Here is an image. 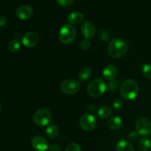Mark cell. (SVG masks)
Returning a JSON list of instances; mask_svg holds the SVG:
<instances>
[{"label": "cell", "instance_id": "6da1fadb", "mask_svg": "<svg viewBox=\"0 0 151 151\" xmlns=\"http://www.w3.org/2000/svg\"><path fill=\"white\" fill-rule=\"evenodd\" d=\"M128 51V44L121 38H114L111 40L108 46V53L114 58H119L126 54Z\"/></svg>", "mask_w": 151, "mask_h": 151}, {"label": "cell", "instance_id": "7a4b0ae2", "mask_svg": "<svg viewBox=\"0 0 151 151\" xmlns=\"http://www.w3.org/2000/svg\"><path fill=\"white\" fill-rule=\"evenodd\" d=\"M139 94V86L135 81L132 79L125 80L120 87L121 97L125 100H133Z\"/></svg>", "mask_w": 151, "mask_h": 151}, {"label": "cell", "instance_id": "3957f363", "mask_svg": "<svg viewBox=\"0 0 151 151\" xmlns=\"http://www.w3.org/2000/svg\"><path fill=\"white\" fill-rule=\"evenodd\" d=\"M87 93L88 95L94 98L100 97L107 90V85L103 80L96 78L92 80L87 86Z\"/></svg>", "mask_w": 151, "mask_h": 151}, {"label": "cell", "instance_id": "277c9868", "mask_svg": "<svg viewBox=\"0 0 151 151\" xmlns=\"http://www.w3.org/2000/svg\"><path fill=\"white\" fill-rule=\"evenodd\" d=\"M58 38L63 44H70L76 38V29L70 24H66L60 28Z\"/></svg>", "mask_w": 151, "mask_h": 151}, {"label": "cell", "instance_id": "5b68a950", "mask_svg": "<svg viewBox=\"0 0 151 151\" xmlns=\"http://www.w3.org/2000/svg\"><path fill=\"white\" fill-rule=\"evenodd\" d=\"M52 114L47 109H40L33 115V122L38 126H46L51 122Z\"/></svg>", "mask_w": 151, "mask_h": 151}, {"label": "cell", "instance_id": "8992f818", "mask_svg": "<svg viewBox=\"0 0 151 151\" xmlns=\"http://www.w3.org/2000/svg\"><path fill=\"white\" fill-rule=\"evenodd\" d=\"M81 88V83L76 79H67L60 83V91L66 94H75Z\"/></svg>", "mask_w": 151, "mask_h": 151}, {"label": "cell", "instance_id": "52a82bcc", "mask_svg": "<svg viewBox=\"0 0 151 151\" xmlns=\"http://www.w3.org/2000/svg\"><path fill=\"white\" fill-rule=\"evenodd\" d=\"M135 127L139 135L147 137L151 134V122L146 118H139L136 122Z\"/></svg>", "mask_w": 151, "mask_h": 151}, {"label": "cell", "instance_id": "ba28073f", "mask_svg": "<svg viewBox=\"0 0 151 151\" xmlns=\"http://www.w3.org/2000/svg\"><path fill=\"white\" fill-rule=\"evenodd\" d=\"M97 121L92 114H87L83 115L80 119V126L83 131H91L95 128Z\"/></svg>", "mask_w": 151, "mask_h": 151}, {"label": "cell", "instance_id": "9c48e42d", "mask_svg": "<svg viewBox=\"0 0 151 151\" xmlns=\"http://www.w3.org/2000/svg\"><path fill=\"white\" fill-rule=\"evenodd\" d=\"M39 36L35 32H27L22 38V44L27 48H33L38 44Z\"/></svg>", "mask_w": 151, "mask_h": 151}, {"label": "cell", "instance_id": "30bf717a", "mask_svg": "<svg viewBox=\"0 0 151 151\" xmlns=\"http://www.w3.org/2000/svg\"><path fill=\"white\" fill-rule=\"evenodd\" d=\"M32 148L35 151H46L49 149V145L45 138L41 136H35L31 142Z\"/></svg>", "mask_w": 151, "mask_h": 151}, {"label": "cell", "instance_id": "8fae6325", "mask_svg": "<svg viewBox=\"0 0 151 151\" xmlns=\"http://www.w3.org/2000/svg\"><path fill=\"white\" fill-rule=\"evenodd\" d=\"M33 13V9L31 6L28 4H24L17 8L16 11V15L18 19L20 20H27L32 16Z\"/></svg>", "mask_w": 151, "mask_h": 151}, {"label": "cell", "instance_id": "7c38bea8", "mask_svg": "<svg viewBox=\"0 0 151 151\" xmlns=\"http://www.w3.org/2000/svg\"><path fill=\"white\" fill-rule=\"evenodd\" d=\"M81 32L86 39H91L95 35L96 29L94 24L89 21L83 22L81 26Z\"/></svg>", "mask_w": 151, "mask_h": 151}, {"label": "cell", "instance_id": "4fadbf2b", "mask_svg": "<svg viewBox=\"0 0 151 151\" xmlns=\"http://www.w3.org/2000/svg\"><path fill=\"white\" fill-rule=\"evenodd\" d=\"M118 74V69L116 66L113 64H109L103 69V76L105 80L111 81L115 80Z\"/></svg>", "mask_w": 151, "mask_h": 151}, {"label": "cell", "instance_id": "5bb4252c", "mask_svg": "<svg viewBox=\"0 0 151 151\" xmlns=\"http://www.w3.org/2000/svg\"><path fill=\"white\" fill-rule=\"evenodd\" d=\"M83 19L84 16L81 12L75 11L68 16L67 22L70 24H79L83 21Z\"/></svg>", "mask_w": 151, "mask_h": 151}, {"label": "cell", "instance_id": "9a60e30c", "mask_svg": "<svg viewBox=\"0 0 151 151\" xmlns=\"http://www.w3.org/2000/svg\"><path fill=\"white\" fill-rule=\"evenodd\" d=\"M122 125V120L119 116H114L109 118L107 121V126L112 131L119 129Z\"/></svg>", "mask_w": 151, "mask_h": 151}, {"label": "cell", "instance_id": "2e32d148", "mask_svg": "<svg viewBox=\"0 0 151 151\" xmlns=\"http://www.w3.org/2000/svg\"><path fill=\"white\" fill-rule=\"evenodd\" d=\"M116 151H134V146L127 140H119L116 145Z\"/></svg>", "mask_w": 151, "mask_h": 151}, {"label": "cell", "instance_id": "e0dca14e", "mask_svg": "<svg viewBox=\"0 0 151 151\" xmlns=\"http://www.w3.org/2000/svg\"><path fill=\"white\" fill-rule=\"evenodd\" d=\"M45 132L49 138L55 139L59 135V128L55 125H50L47 126Z\"/></svg>", "mask_w": 151, "mask_h": 151}, {"label": "cell", "instance_id": "ac0fdd59", "mask_svg": "<svg viewBox=\"0 0 151 151\" xmlns=\"http://www.w3.org/2000/svg\"><path fill=\"white\" fill-rule=\"evenodd\" d=\"M91 69H90L88 66H84L82 69H81V70L79 71V73H78V78H79L81 81H85L86 80H88V78L91 77Z\"/></svg>", "mask_w": 151, "mask_h": 151}, {"label": "cell", "instance_id": "d6986e66", "mask_svg": "<svg viewBox=\"0 0 151 151\" xmlns=\"http://www.w3.org/2000/svg\"><path fill=\"white\" fill-rule=\"evenodd\" d=\"M111 109L109 106H102L100 108L98 111H97V116L101 119H106L109 118V116L111 115Z\"/></svg>", "mask_w": 151, "mask_h": 151}, {"label": "cell", "instance_id": "ffe728a7", "mask_svg": "<svg viewBox=\"0 0 151 151\" xmlns=\"http://www.w3.org/2000/svg\"><path fill=\"white\" fill-rule=\"evenodd\" d=\"M138 147L142 151L148 150L151 148V141L147 138H142L138 142Z\"/></svg>", "mask_w": 151, "mask_h": 151}, {"label": "cell", "instance_id": "44dd1931", "mask_svg": "<svg viewBox=\"0 0 151 151\" xmlns=\"http://www.w3.org/2000/svg\"><path fill=\"white\" fill-rule=\"evenodd\" d=\"M21 47V44L19 40L13 39L9 41L7 44V49L10 52H16L19 50Z\"/></svg>", "mask_w": 151, "mask_h": 151}, {"label": "cell", "instance_id": "7402d4cb", "mask_svg": "<svg viewBox=\"0 0 151 151\" xmlns=\"http://www.w3.org/2000/svg\"><path fill=\"white\" fill-rule=\"evenodd\" d=\"M119 80H114V81H110L107 86V90L110 93L116 92L117 88H119Z\"/></svg>", "mask_w": 151, "mask_h": 151}, {"label": "cell", "instance_id": "603a6c76", "mask_svg": "<svg viewBox=\"0 0 151 151\" xmlns=\"http://www.w3.org/2000/svg\"><path fill=\"white\" fill-rule=\"evenodd\" d=\"M98 37L100 40H102L103 41H106V42L110 41L111 39L110 32L106 29H100L98 31Z\"/></svg>", "mask_w": 151, "mask_h": 151}, {"label": "cell", "instance_id": "cb8c5ba5", "mask_svg": "<svg viewBox=\"0 0 151 151\" xmlns=\"http://www.w3.org/2000/svg\"><path fill=\"white\" fill-rule=\"evenodd\" d=\"M143 75L147 79H151V64L150 63H146L142 66V69Z\"/></svg>", "mask_w": 151, "mask_h": 151}, {"label": "cell", "instance_id": "d4e9b609", "mask_svg": "<svg viewBox=\"0 0 151 151\" xmlns=\"http://www.w3.org/2000/svg\"><path fill=\"white\" fill-rule=\"evenodd\" d=\"M75 0H56V2L59 6L63 7H67L73 4Z\"/></svg>", "mask_w": 151, "mask_h": 151}, {"label": "cell", "instance_id": "484cf974", "mask_svg": "<svg viewBox=\"0 0 151 151\" xmlns=\"http://www.w3.org/2000/svg\"><path fill=\"white\" fill-rule=\"evenodd\" d=\"M65 151H81V148L77 143H70L66 146Z\"/></svg>", "mask_w": 151, "mask_h": 151}, {"label": "cell", "instance_id": "4316f807", "mask_svg": "<svg viewBox=\"0 0 151 151\" xmlns=\"http://www.w3.org/2000/svg\"><path fill=\"white\" fill-rule=\"evenodd\" d=\"M123 106V103L120 98H116L114 101L113 102V108L116 111H119L122 109Z\"/></svg>", "mask_w": 151, "mask_h": 151}, {"label": "cell", "instance_id": "83f0119b", "mask_svg": "<svg viewBox=\"0 0 151 151\" xmlns=\"http://www.w3.org/2000/svg\"><path fill=\"white\" fill-rule=\"evenodd\" d=\"M81 49H83V50H89L90 47H91V42L89 41V40L88 39L83 40V41L81 42Z\"/></svg>", "mask_w": 151, "mask_h": 151}, {"label": "cell", "instance_id": "f1b7e54d", "mask_svg": "<svg viewBox=\"0 0 151 151\" xmlns=\"http://www.w3.org/2000/svg\"><path fill=\"white\" fill-rule=\"evenodd\" d=\"M138 133L135 132V131H131L129 134H128V139L130 141L134 142L138 139Z\"/></svg>", "mask_w": 151, "mask_h": 151}, {"label": "cell", "instance_id": "f546056e", "mask_svg": "<svg viewBox=\"0 0 151 151\" xmlns=\"http://www.w3.org/2000/svg\"><path fill=\"white\" fill-rule=\"evenodd\" d=\"M8 22V19L6 16H0V27H3L6 25Z\"/></svg>", "mask_w": 151, "mask_h": 151}, {"label": "cell", "instance_id": "4dcf8cb0", "mask_svg": "<svg viewBox=\"0 0 151 151\" xmlns=\"http://www.w3.org/2000/svg\"><path fill=\"white\" fill-rule=\"evenodd\" d=\"M49 150L50 151H60V147L58 145L52 144L49 147Z\"/></svg>", "mask_w": 151, "mask_h": 151}, {"label": "cell", "instance_id": "1f68e13d", "mask_svg": "<svg viewBox=\"0 0 151 151\" xmlns=\"http://www.w3.org/2000/svg\"><path fill=\"white\" fill-rule=\"evenodd\" d=\"M1 110H2V106H1V104L0 103V113L1 112Z\"/></svg>", "mask_w": 151, "mask_h": 151}]
</instances>
